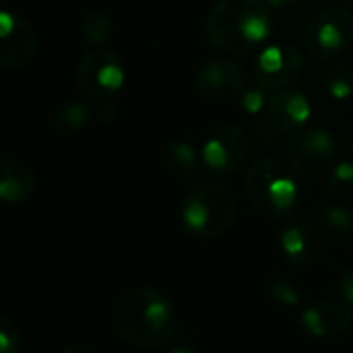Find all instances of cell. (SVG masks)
Wrapping results in <instances>:
<instances>
[{"label": "cell", "instance_id": "cell-1", "mask_svg": "<svg viewBox=\"0 0 353 353\" xmlns=\"http://www.w3.org/2000/svg\"><path fill=\"white\" fill-rule=\"evenodd\" d=\"M112 331L139 350H159L178 333V316L172 302L153 288L124 292L112 308Z\"/></svg>", "mask_w": 353, "mask_h": 353}, {"label": "cell", "instance_id": "cell-2", "mask_svg": "<svg viewBox=\"0 0 353 353\" xmlns=\"http://www.w3.org/2000/svg\"><path fill=\"white\" fill-rule=\"evenodd\" d=\"M273 21L265 0H217L207 17L209 41L228 54H250L271 35Z\"/></svg>", "mask_w": 353, "mask_h": 353}, {"label": "cell", "instance_id": "cell-3", "mask_svg": "<svg viewBox=\"0 0 353 353\" xmlns=\"http://www.w3.org/2000/svg\"><path fill=\"white\" fill-rule=\"evenodd\" d=\"M246 194L256 211L267 217H285L298 203V176L277 157L256 159L246 174Z\"/></svg>", "mask_w": 353, "mask_h": 353}, {"label": "cell", "instance_id": "cell-4", "mask_svg": "<svg viewBox=\"0 0 353 353\" xmlns=\"http://www.w3.org/2000/svg\"><path fill=\"white\" fill-rule=\"evenodd\" d=\"M234 217L236 201L232 192L215 182L194 186L182 205L184 228L201 240L221 238L232 228Z\"/></svg>", "mask_w": 353, "mask_h": 353}, {"label": "cell", "instance_id": "cell-5", "mask_svg": "<svg viewBox=\"0 0 353 353\" xmlns=\"http://www.w3.org/2000/svg\"><path fill=\"white\" fill-rule=\"evenodd\" d=\"M312 116V103L308 97L294 89H281L271 93L265 112L256 118V134L267 145H281L296 132L306 128Z\"/></svg>", "mask_w": 353, "mask_h": 353}, {"label": "cell", "instance_id": "cell-6", "mask_svg": "<svg viewBox=\"0 0 353 353\" xmlns=\"http://www.w3.org/2000/svg\"><path fill=\"white\" fill-rule=\"evenodd\" d=\"M302 39L308 54L316 60H337L352 46L353 17L339 6H327L306 23Z\"/></svg>", "mask_w": 353, "mask_h": 353}, {"label": "cell", "instance_id": "cell-7", "mask_svg": "<svg viewBox=\"0 0 353 353\" xmlns=\"http://www.w3.org/2000/svg\"><path fill=\"white\" fill-rule=\"evenodd\" d=\"M74 77L79 89L93 99V103L114 101L126 83V70L120 56L105 48H95L83 54Z\"/></svg>", "mask_w": 353, "mask_h": 353}, {"label": "cell", "instance_id": "cell-8", "mask_svg": "<svg viewBox=\"0 0 353 353\" xmlns=\"http://www.w3.org/2000/svg\"><path fill=\"white\" fill-rule=\"evenodd\" d=\"M288 157L298 178L306 182L327 178L335 165V141L329 130L306 126L290 139Z\"/></svg>", "mask_w": 353, "mask_h": 353}, {"label": "cell", "instance_id": "cell-9", "mask_svg": "<svg viewBox=\"0 0 353 353\" xmlns=\"http://www.w3.org/2000/svg\"><path fill=\"white\" fill-rule=\"evenodd\" d=\"M306 60L300 50L290 43H273L259 52L252 62V77L259 87L269 93L290 89L304 72Z\"/></svg>", "mask_w": 353, "mask_h": 353}, {"label": "cell", "instance_id": "cell-10", "mask_svg": "<svg viewBox=\"0 0 353 353\" xmlns=\"http://www.w3.org/2000/svg\"><path fill=\"white\" fill-rule=\"evenodd\" d=\"M246 155H248V134L236 122L219 126L201 149L203 165L219 178L238 172Z\"/></svg>", "mask_w": 353, "mask_h": 353}, {"label": "cell", "instance_id": "cell-11", "mask_svg": "<svg viewBox=\"0 0 353 353\" xmlns=\"http://www.w3.org/2000/svg\"><path fill=\"white\" fill-rule=\"evenodd\" d=\"M0 64L4 68H25L37 56L35 29L17 12L2 10L0 14Z\"/></svg>", "mask_w": 353, "mask_h": 353}, {"label": "cell", "instance_id": "cell-12", "mask_svg": "<svg viewBox=\"0 0 353 353\" xmlns=\"http://www.w3.org/2000/svg\"><path fill=\"white\" fill-rule=\"evenodd\" d=\"M199 93L211 99H228L246 91V70L240 62L215 58L199 66L194 74Z\"/></svg>", "mask_w": 353, "mask_h": 353}, {"label": "cell", "instance_id": "cell-13", "mask_svg": "<svg viewBox=\"0 0 353 353\" xmlns=\"http://www.w3.org/2000/svg\"><path fill=\"white\" fill-rule=\"evenodd\" d=\"M302 325L312 337H337L345 335L353 327V312L341 302L316 300L302 310Z\"/></svg>", "mask_w": 353, "mask_h": 353}, {"label": "cell", "instance_id": "cell-14", "mask_svg": "<svg viewBox=\"0 0 353 353\" xmlns=\"http://www.w3.org/2000/svg\"><path fill=\"white\" fill-rule=\"evenodd\" d=\"M35 172L19 157L4 155L0 159V196L6 203H25L35 194Z\"/></svg>", "mask_w": 353, "mask_h": 353}, {"label": "cell", "instance_id": "cell-15", "mask_svg": "<svg viewBox=\"0 0 353 353\" xmlns=\"http://www.w3.org/2000/svg\"><path fill=\"white\" fill-rule=\"evenodd\" d=\"M308 225L314 232L316 240L327 244H339L353 236V213L339 203L321 207L312 213Z\"/></svg>", "mask_w": 353, "mask_h": 353}, {"label": "cell", "instance_id": "cell-16", "mask_svg": "<svg viewBox=\"0 0 353 353\" xmlns=\"http://www.w3.org/2000/svg\"><path fill=\"white\" fill-rule=\"evenodd\" d=\"M279 248L288 263L296 267H304L314 259L316 236L304 221H288L279 232Z\"/></svg>", "mask_w": 353, "mask_h": 353}, {"label": "cell", "instance_id": "cell-17", "mask_svg": "<svg viewBox=\"0 0 353 353\" xmlns=\"http://www.w3.org/2000/svg\"><path fill=\"white\" fill-rule=\"evenodd\" d=\"M95 118V105L83 97H66L54 110V130L62 137L81 132Z\"/></svg>", "mask_w": 353, "mask_h": 353}, {"label": "cell", "instance_id": "cell-18", "mask_svg": "<svg viewBox=\"0 0 353 353\" xmlns=\"http://www.w3.org/2000/svg\"><path fill=\"white\" fill-rule=\"evenodd\" d=\"M163 165L178 178H192L203 165V157L190 143L172 141L163 149Z\"/></svg>", "mask_w": 353, "mask_h": 353}, {"label": "cell", "instance_id": "cell-19", "mask_svg": "<svg viewBox=\"0 0 353 353\" xmlns=\"http://www.w3.org/2000/svg\"><path fill=\"white\" fill-rule=\"evenodd\" d=\"M325 192L335 203H352L353 201V161H341L333 165L327 174Z\"/></svg>", "mask_w": 353, "mask_h": 353}, {"label": "cell", "instance_id": "cell-20", "mask_svg": "<svg viewBox=\"0 0 353 353\" xmlns=\"http://www.w3.org/2000/svg\"><path fill=\"white\" fill-rule=\"evenodd\" d=\"M79 35L91 46H101L110 39L112 35V21L105 12L101 10H89L79 23Z\"/></svg>", "mask_w": 353, "mask_h": 353}, {"label": "cell", "instance_id": "cell-21", "mask_svg": "<svg viewBox=\"0 0 353 353\" xmlns=\"http://www.w3.org/2000/svg\"><path fill=\"white\" fill-rule=\"evenodd\" d=\"M323 89L337 101H345L353 95V70L347 66H329L321 74Z\"/></svg>", "mask_w": 353, "mask_h": 353}, {"label": "cell", "instance_id": "cell-22", "mask_svg": "<svg viewBox=\"0 0 353 353\" xmlns=\"http://www.w3.org/2000/svg\"><path fill=\"white\" fill-rule=\"evenodd\" d=\"M269 91H265L263 87H252V89H246L244 93H242V108L248 112V114H252L254 118H259L263 112H265V108H267V103H269Z\"/></svg>", "mask_w": 353, "mask_h": 353}, {"label": "cell", "instance_id": "cell-23", "mask_svg": "<svg viewBox=\"0 0 353 353\" xmlns=\"http://www.w3.org/2000/svg\"><path fill=\"white\" fill-rule=\"evenodd\" d=\"M19 352V331L10 319H0V353Z\"/></svg>", "mask_w": 353, "mask_h": 353}, {"label": "cell", "instance_id": "cell-24", "mask_svg": "<svg viewBox=\"0 0 353 353\" xmlns=\"http://www.w3.org/2000/svg\"><path fill=\"white\" fill-rule=\"evenodd\" d=\"M271 294H273L275 302L281 304V306L294 308V306L300 304V292H298L292 283H288V281H277V283H273Z\"/></svg>", "mask_w": 353, "mask_h": 353}, {"label": "cell", "instance_id": "cell-25", "mask_svg": "<svg viewBox=\"0 0 353 353\" xmlns=\"http://www.w3.org/2000/svg\"><path fill=\"white\" fill-rule=\"evenodd\" d=\"M337 288H339V294L343 296V300H345L347 304H353V265L352 267H347V269L341 273Z\"/></svg>", "mask_w": 353, "mask_h": 353}, {"label": "cell", "instance_id": "cell-26", "mask_svg": "<svg viewBox=\"0 0 353 353\" xmlns=\"http://www.w3.org/2000/svg\"><path fill=\"white\" fill-rule=\"evenodd\" d=\"M95 118L99 122H114L118 118V105L114 101H99V103H95Z\"/></svg>", "mask_w": 353, "mask_h": 353}, {"label": "cell", "instance_id": "cell-27", "mask_svg": "<svg viewBox=\"0 0 353 353\" xmlns=\"http://www.w3.org/2000/svg\"><path fill=\"white\" fill-rule=\"evenodd\" d=\"M62 353H95V352H93V347H91V345H87V343H83V341H72V343H68V345L64 347V352Z\"/></svg>", "mask_w": 353, "mask_h": 353}, {"label": "cell", "instance_id": "cell-28", "mask_svg": "<svg viewBox=\"0 0 353 353\" xmlns=\"http://www.w3.org/2000/svg\"><path fill=\"white\" fill-rule=\"evenodd\" d=\"M300 2H302V0H267V4H269V6L279 8V10H290V8L298 6Z\"/></svg>", "mask_w": 353, "mask_h": 353}, {"label": "cell", "instance_id": "cell-29", "mask_svg": "<svg viewBox=\"0 0 353 353\" xmlns=\"http://www.w3.org/2000/svg\"><path fill=\"white\" fill-rule=\"evenodd\" d=\"M170 353H201L194 345H190V343H182V345H176L174 350Z\"/></svg>", "mask_w": 353, "mask_h": 353}, {"label": "cell", "instance_id": "cell-30", "mask_svg": "<svg viewBox=\"0 0 353 353\" xmlns=\"http://www.w3.org/2000/svg\"><path fill=\"white\" fill-rule=\"evenodd\" d=\"M341 2H353V0H341Z\"/></svg>", "mask_w": 353, "mask_h": 353}]
</instances>
